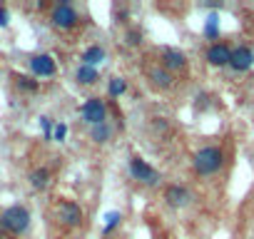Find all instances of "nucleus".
Here are the masks:
<instances>
[{
    "mask_svg": "<svg viewBox=\"0 0 254 239\" xmlns=\"http://www.w3.org/2000/svg\"><path fill=\"white\" fill-rule=\"evenodd\" d=\"M254 65V53L249 50V48H237V50H232V60H229V67L234 70V72H247L249 67Z\"/></svg>",
    "mask_w": 254,
    "mask_h": 239,
    "instance_id": "6e6552de",
    "label": "nucleus"
},
{
    "mask_svg": "<svg viewBox=\"0 0 254 239\" xmlns=\"http://www.w3.org/2000/svg\"><path fill=\"white\" fill-rule=\"evenodd\" d=\"M162 67H165L167 72H177V70H185V67H187V58H185V53L167 48V50L162 53Z\"/></svg>",
    "mask_w": 254,
    "mask_h": 239,
    "instance_id": "9b49d317",
    "label": "nucleus"
},
{
    "mask_svg": "<svg viewBox=\"0 0 254 239\" xmlns=\"http://www.w3.org/2000/svg\"><path fill=\"white\" fill-rule=\"evenodd\" d=\"M147 77H150V82H152L155 87H160V90H170V87L175 85L172 72H167L165 67H152V70L147 72Z\"/></svg>",
    "mask_w": 254,
    "mask_h": 239,
    "instance_id": "f8f14e48",
    "label": "nucleus"
},
{
    "mask_svg": "<svg viewBox=\"0 0 254 239\" xmlns=\"http://www.w3.org/2000/svg\"><path fill=\"white\" fill-rule=\"evenodd\" d=\"M192 165H194V172H197V175L207 177V175H214V172L222 170V165H224V155H222L219 147H212V145H209V147H202V150L194 155Z\"/></svg>",
    "mask_w": 254,
    "mask_h": 239,
    "instance_id": "f257e3e1",
    "label": "nucleus"
},
{
    "mask_svg": "<svg viewBox=\"0 0 254 239\" xmlns=\"http://www.w3.org/2000/svg\"><path fill=\"white\" fill-rule=\"evenodd\" d=\"M80 117L85 120V122L92 127V125H102L105 120H107V107L100 97H90L85 100V105L80 107Z\"/></svg>",
    "mask_w": 254,
    "mask_h": 239,
    "instance_id": "20e7f679",
    "label": "nucleus"
},
{
    "mask_svg": "<svg viewBox=\"0 0 254 239\" xmlns=\"http://www.w3.org/2000/svg\"><path fill=\"white\" fill-rule=\"evenodd\" d=\"M204 35H207L209 40H214V38L219 35V18H217V13H212V15L207 18V23H204Z\"/></svg>",
    "mask_w": 254,
    "mask_h": 239,
    "instance_id": "a211bd4d",
    "label": "nucleus"
},
{
    "mask_svg": "<svg viewBox=\"0 0 254 239\" xmlns=\"http://www.w3.org/2000/svg\"><path fill=\"white\" fill-rule=\"evenodd\" d=\"M125 90H127V80L125 77H110V82H107V95L110 97H120Z\"/></svg>",
    "mask_w": 254,
    "mask_h": 239,
    "instance_id": "f3484780",
    "label": "nucleus"
},
{
    "mask_svg": "<svg viewBox=\"0 0 254 239\" xmlns=\"http://www.w3.org/2000/svg\"><path fill=\"white\" fill-rule=\"evenodd\" d=\"M130 175H132L137 182L147 184V187H155V184L160 182V172H157L155 167H150L142 157H132V160H130Z\"/></svg>",
    "mask_w": 254,
    "mask_h": 239,
    "instance_id": "39448f33",
    "label": "nucleus"
},
{
    "mask_svg": "<svg viewBox=\"0 0 254 239\" xmlns=\"http://www.w3.org/2000/svg\"><path fill=\"white\" fill-rule=\"evenodd\" d=\"M50 20H53V25L55 28H60V30H70V28H75L77 25V10L67 3V0H65V3H60V5H55L53 8V15H50Z\"/></svg>",
    "mask_w": 254,
    "mask_h": 239,
    "instance_id": "423d86ee",
    "label": "nucleus"
},
{
    "mask_svg": "<svg viewBox=\"0 0 254 239\" xmlns=\"http://www.w3.org/2000/svg\"><path fill=\"white\" fill-rule=\"evenodd\" d=\"M165 202L170 204V207H187L190 204V192H187V187H182V184H170L167 189H165Z\"/></svg>",
    "mask_w": 254,
    "mask_h": 239,
    "instance_id": "9d476101",
    "label": "nucleus"
},
{
    "mask_svg": "<svg viewBox=\"0 0 254 239\" xmlns=\"http://www.w3.org/2000/svg\"><path fill=\"white\" fill-rule=\"evenodd\" d=\"M127 43H130V45H140L142 43V33L140 30H130V33H127Z\"/></svg>",
    "mask_w": 254,
    "mask_h": 239,
    "instance_id": "5701e85b",
    "label": "nucleus"
},
{
    "mask_svg": "<svg viewBox=\"0 0 254 239\" xmlns=\"http://www.w3.org/2000/svg\"><path fill=\"white\" fill-rule=\"evenodd\" d=\"M229 60H232V50H229L224 43H214V45H209V50H207V62H209V65H214V67H224V65H229Z\"/></svg>",
    "mask_w": 254,
    "mask_h": 239,
    "instance_id": "1a4fd4ad",
    "label": "nucleus"
},
{
    "mask_svg": "<svg viewBox=\"0 0 254 239\" xmlns=\"http://www.w3.org/2000/svg\"><path fill=\"white\" fill-rule=\"evenodd\" d=\"M102 60H105V50H102L100 45H92V48H87V50L82 53V65L95 67V65L102 62Z\"/></svg>",
    "mask_w": 254,
    "mask_h": 239,
    "instance_id": "2eb2a0df",
    "label": "nucleus"
},
{
    "mask_svg": "<svg viewBox=\"0 0 254 239\" xmlns=\"http://www.w3.org/2000/svg\"><path fill=\"white\" fill-rule=\"evenodd\" d=\"M65 137H67V125H65V122H58V125L53 127V140L65 142Z\"/></svg>",
    "mask_w": 254,
    "mask_h": 239,
    "instance_id": "412c9836",
    "label": "nucleus"
},
{
    "mask_svg": "<svg viewBox=\"0 0 254 239\" xmlns=\"http://www.w3.org/2000/svg\"><path fill=\"white\" fill-rule=\"evenodd\" d=\"M30 184L35 189H45L50 184V170L48 167H40V170H33L30 172Z\"/></svg>",
    "mask_w": 254,
    "mask_h": 239,
    "instance_id": "dca6fc26",
    "label": "nucleus"
},
{
    "mask_svg": "<svg viewBox=\"0 0 254 239\" xmlns=\"http://www.w3.org/2000/svg\"><path fill=\"white\" fill-rule=\"evenodd\" d=\"M204 8H212V10H217V8H222V0H209V3H204Z\"/></svg>",
    "mask_w": 254,
    "mask_h": 239,
    "instance_id": "393cba45",
    "label": "nucleus"
},
{
    "mask_svg": "<svg viewBox=\"0 0 254 239\" xmlns=\"http://www.w3.org/2000/svg\"><path fill=\"white\" fill-rule=\"evenodd\" d=\"M15 82H18V87L25 90V92H38V87H40V82H38L35 77H28V75H18Z\"/></svg>",
    "mask_w": 254,
    "mask_h": 239,
    "instance_id": "6ab92c4d",
    "label": "nucleus"
},
{
    "mask_svg": "<svg viewBox=\"0 0 254 239\" xmlns=\"http://www.w3.org/2000/svg\"><path fill=\"white\" fill-rule=\"evenodd\" d=\"M90 137H92V142L105 145V142H110V137H112V127H110L107 122H102V125H92V127H90Z\"/></svg>",
    "mask_w": 254,
    "mask_h": 239,
    "instance_id": "ddd939ff",
    "label": "nucleus"
},
{
    "mask_svg": "<svg viewBox=\"0 0 254 239\" xmlns=\"http://www.w3.org/2000/svg\"><path fill=\"white\" fill-rule=\"evenodd\" d=\"M40 127H43V135H45V140H53V120L50 117H40Z\"/></svg>",
    "mask_w": 254,
    "mask_h": 239,
    "instance_id": "4be33fe9",
    "label": "nucleus"
},
{
    "mask_svg": "<svg viewBox=\"0 0 254 239\" xmlns=\"http://www.w3.org/2000/svg\"><path fill=\"white\" fill-rule=\"evenodd\" d=\"M30 70H33L35 77H53L58 65H55V60L50 55H33L30 58Z\"/></svg>",
    "mask_w": 254,
    "mask_h": 239,
    "instance_id": "0eeeda50",
    "label": "nucleus"
},
{
    "mask_svg": "<svg viewBox=\"0 0 254 239\" xmlns=\"http://www.w3.org/2000/svg\"><path fill=\"white\" fill-rule=\"evenodd\" d=\"M10 20H8V10L5 8H0V28H8Z\"/></svg>",
    "mask_w": 254,
    "mask_h": 239,
    "instance_id": "b1692460",
    "label": "nucleus"
},
{
    "mask_svg": "<svg viewBox=\"0 0 254 239\" xmlns=\"http://www.w3.org/2000/svg\"><path fill=\"white\" fill-rule=\"evenodd\" d=\"M55 217H58V222L63 227H80L85 214H82V207L77 202L65 199V202H58L55 204Z\"/></svg>",
    "mask_w": 254,
    "mask_h": 239,
    "instance_id": "7ed1b4c3",
    "label": "nucleus"
},
{
    "mask_svg": "<svg viewBox=\"0 0 254 239\" xmlns=\"http://www.w3.org/2000/svg\"><path fill=\"white\" fill-rule=\"evenodd\" d=\"M0 222H3V229L10 234H23L30 227V212L20 204L8 207L5 212H0Z\"/></svg>",
    "mask_w": 254,
    "mask_h": 239,
    "instance_id": "f03ea898",
    "label": "nucleus"
},
{
    "mask_svg": "<svg viewBox=\"0 0 254 239\" xmlns=\"http://www.w3.org/2000/svg\"><path fill=\"white\" fill-rule=\"evenodd\" d=\"M97 70L95 67H90V65H80L77 67V72H75V80L80 82V85H95L97 82Z\"/></svg>",
    "mask_w": 254,
    "mask_h": 239,
    "instance_id": "4468645a",
    "label": "nucleus"
},
{
    "mask_svg": "<svg viewBox=\"0 0 254 239\" xmlns=\"http://www.w3.org/2000/svg\"><path fill=\"white\" fill-rule=\"evenodd\" d=\"M120 222H122V214L120 212H107V217H105V229H102V234H112L117 227H120Z\"/></svg>",
    "mask_w": 254,
    "mask_h": 239,
    "instance_id": "aec40b11",
    "label": "nucleus"
}]
</instances>
